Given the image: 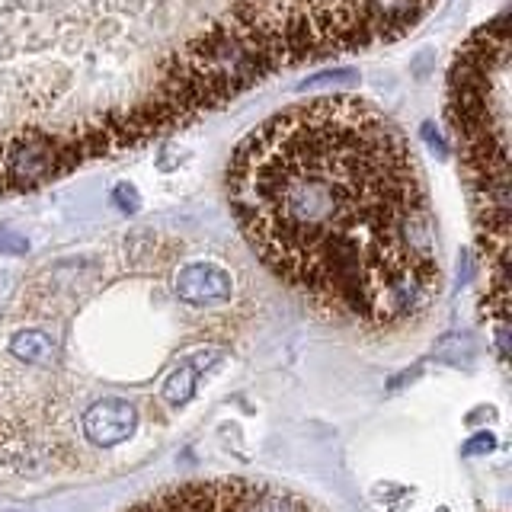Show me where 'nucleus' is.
Returning <instances> with one entry per match:
<instances>
[{
    "label": "nucleus",
    "mask_w": 512,
    "mask_h": 512,
    "mask_svg": "<svg viewBox=\"0 0 512 512\" xmlns=\"http://www.w3.org/2000/svg\"><path fill=\"white\" fill-rule=\"evenodd\" d=\"M135 426H138L135 407L128 404V400H119V397L96 400V404L84 413V432H87V439L96 442V445H103V448L128 442V439H132Z\"/></svg>",
    "instance_id": "obj_4"
},
{
    "label": "nucleus",
    "mask_w": 512,
    "mask_h": 512,
    "mask_svg": "<svg viewBox=\"0 0 512 512\" xmlns=\"http://www.w3.org/2000/svg\"><path fill=\"white\" fill-rule=\"evenodd\" d=\"M10 352L26 365H52L55 362V343L42 330H23L10 340Z\"/></svg>",
    "instance_id": "obj_5"
},
{
    "label": "nucleus",
    "mask_w": 512,
    "mask_h": 512,
    "mask_svg": "<svg viewBox=\"0 0 512 512\" xmlns=\"http://www.w3.org/2000/svg\"><path fill=\"white\" fill-rule=\"evenodd\" d=\"M112 202H116L122 212H138V205H141V199H138V192L132 189V186H116V192H112Z\"/></svg>",
    "instance_id": "obj_8"
},
{
    "label": "nucleus",
    "mask_w": 512,
    "mask_h": 512,
    "mask_svg": "<svg viewBox=\"0 0 512 512\" xmlns=\"http://www.w3.org/2000/svg\"><path fill=\"white\" fill-rule=\"evenodd\" d=\"M509 32L506 16L461 48L448 80V122L471 186L480 256L487 266L484 317L506 349V250H509Z\"/></svg>",
    "instance_id": "obj_2"
},
{
    "label": "nucleus",
    "mask_w": 512,
    "mask_h": 512,
    "mask_svg": "<svg viewBox=\"0 0 512 512\" xmlns=\"http://www.w3.org/2000/svg\"><path fill=\"white\" fill-rule=\"evenodd\" d=\"M493 436H477V439H471V445H464V455H477V452H493Z\"/></svg>",
    "instance_id": "obj_9"
},
{
    "label": "nucleus",
    "mask_w": 512,
    "mask_h": 512,
    "mask_svg": "<svg viewBox=\"0 0 512 512\" xmlns=\"http://www.w3.org/2000/svg\"><path fill=\"white\" fill-rule=\"evenodd\" d=\"M196 368H180L170 381H167V388H164V397L170 400L173 407H180V404H186V400L196 394Z\"/></svg>",
    "instance_id": "obj_6"
},
{
    "label": "nucleus",
    "mask_w": 512,
    "mask_h": 512,
    "mask_svg": "<svg viewBox=\"0 0 512 512\" xmlns=\"http://www.w3.org/2000/svg\"><path fill=\"white\" fill-rule=\"evenodd\" d=\"M29 240L23 234H16L13 228H0V253H26Z\"/></svg>",
    "instance_id": "obj_7"
},
{
    "label": "nucleus",
    "mask_w": 512,
    "mask_h": 512,
    "mask_svg": "<svg viewBox=\"0 0 512 512\" xmlns=\"http://www.w3.org/2000/svg\"><path fill=\"white\" fill-rule=\"evenodd\" d=\"M423 135H426V141L432 144V148H439V154H442V157L448 154V148H445V141H442L439 135H432V125H423Z\"/></svg>",
    "instance_id": "obj_10"
},
{
    "label": "nucleus",
    "mask_w": 512,
    "mask_h": 512,
    "mask_svg": "<svg viewBox=\"0 0 512 512\" xmlns=\"http://www.w3.org/2000/svg\"><path fill=\"white\" fill-rule=\"evenodd\" d=\"M228 202L263 266L330 320L397 330L442 292L416 157L359 96H320L253 128L231 157Z\"/></svg>",
    "instance_id": "obj_1"
},
{
    "label": "nucleus",
    "mask_w": 512,
    "mask_h": 512,
    "mask_svg": "<svg viewBox=\"0 0 512 512\" xmlns=\"http://www.w3.org/2000/svg\"><path fill=\"white\" fill-rule=\"evenodd\" d=\"M176 298L192 304V308L228 304L234 298V279L218 263H189L176 276Z\"/></svg>",
    "instance_id": "obj_3"
}]
</instances>
